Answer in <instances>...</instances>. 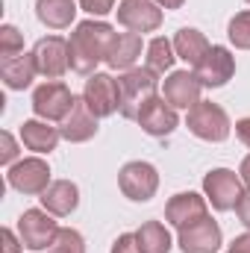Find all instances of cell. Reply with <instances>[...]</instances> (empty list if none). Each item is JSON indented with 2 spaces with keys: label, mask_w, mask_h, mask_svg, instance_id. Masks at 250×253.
Returning a JSON list of instances; mask_svg holds the SVG:
<instances>
[{
  "label": "cell",
  "mask_w": 250,
  "mask_h": 253,
  "mask_svg": "<svg viewBox=\"0 0 250 253\" xmlns=\"http://www.w3.org/2000/svg\"><path fill=\"white\" fill-rule=\"evenodd\" d=\"M115 42V27L106 21H80L68 39V56L71 71L91 77L97 74V65L106 62L109 47Z\"/></svg>",
  "instance_id": "1"
},
{
  "label": "cell",
  "mask_w": 250,
  "mask_h": 253,
  "mask_svg": "<svg viewBox=\"0 0 250 253\" xmlns=\"http://www.w3.org/2000/svg\"><path fill=\"white\" fill-rule=\"evenodd\" d=\"M156 77L159 74H153L150 68H129V71H124L118 77V91H121V109L118 112L126 121H135L141 115V109L153 97H159L156 94L159 91V80Z\"/></svg>",
  "instance_id": "2"
},
{
  "label": "cell",
  "mask_w": 250,
  "mask_h": 253,
  "mask_svg": "<svg viewBox=\"0 0 250 253\" xmlns=\"http://www.w3.org/2000/svg\"><path fill=\"white\" fill-rule=\"evenodd\" d=\"M186 126L191 135L203 138V141H227L230 132H233V124H230V115L224 112V106L212 103V100H200L188 109V118H186Z\"/></svg>",
  "instance_id": "3"
},
{
  "label": "cell",
  "mask_w": 250,
  "mask_h": 253,
  "mask_svg": "<svg viewBox=\"0 0 250 253\" xmlns=\"http://www.w3.org/2000/svg\"><path fill=\"white\" fill-rule=\"evenodd\" d=\"M74 100H77V94L65 85L62 80H47V83H42L33 91V112L42 121H50V124L59 121L62 124L68 118V112L74 109Z\"/></svg>",
  "instance_id": "4"
},
{
  "label": "cell",
  "mask_w": 250,
  "mask_h": 253,
  "mask_svg": "<svg viewBox=\"0 0 250 253\" xmlns=\"http://www.w3.org/2000/svg\"><path fill=\"white\" fill-rule=\"evenodd\" d=\"M242 186H245L242 177H239L236 171H230V168H212V171L203 177V194H206V200L212 203L215 212H230V209H236L239 197L245 194Z\"/></svg>",
  "instance_id": "5"
},
{
  "label": "cell",
  "mask_w": 250,
  "mask_h": 253,
  "mask_svg": "<svg viewBox=\"0 0 250 253\" xmlns=\"http://www.w3.org/2000/svg\"><path fill=\"white\" fill-rule=\"evenodd\" d=\"M56 233H59V227H56V221L47 209H27L18 218V236H21L24 248L33 253L47 251L53 245Z\"/></svg>",
  "instance_id": "6"
},
{
  "label": "cell",
  "mask_w": 250,
  "mask_h": 253,
  "mask_svg": "<svg viewBox=\"0 0 250 253\" xmlns=\"http://www.w3.org/2000/svg\"><path fill=\"white\" fill-rule=\"evenodd\" d=\"M6 183L21 194H44L47 186H50V165L42 156L18 159L15 165H9Z\"/></svg>",
  "instance_id": "7"
},
{
  "label": "cell",
  "mask_w": 250,
  "mask_h": 253,
  "mask_svg": "<svg viewBox=\"0 0 250 253\" xmlns=\"http://www.w3.org/2000/svg\"><path fill=\"white\" fill-rule=\"evenodd\" d=\"M118 189L124 191V197L135 203H147L156 191H159V171L150 162H126L118 174Z\"/></svg>",
  "instance_id": "8"
},
{
  "label": "cell",
  "mask_w": 250,
  "mask_h": 253,
  "mask_svg": "<svg viewBox=\"0 0 250 253\" xmlns=\"http://www.w3.org/2000/svg\"><path fill=\"white\" fill-rule=\"evenodd\" d=\"M83 100L88 103V109L97 118H109L121 109V91H118V80L109 74H91L85 80L83 88Z\"/></svg>",
  "instance_id": "9"
},
{
  "label": "cell",
  "mask_w": 250,
  "mask_h": 253,
  "mask_svg": "<svg viewBox=\"0 0 250 253\" xmlns=\"http://www.w3.org/2000/svg\"><path fill=\"white\" fill-rule=\"evenodd\" d=\"M118 24L129 30V33H138V36H144V33H156L159 27H162V6L156 3V0H124V3H118Z\"/></svg>",
  "instance_id": "10"
},
{
  "label": "cell",
  "mask_w": 250,
  "mask_h": 253,
  "mask_svg": "<svg viewBox=\"0 0 250 253\" xmlns=\"http://www.w3.org/2000/svg\"><path fill=\"white\" fill-rule=\"evenodd\" d=\"M233 74H236V56L224 44H212L209 53L194 68V77L203 88H221L233 80Z\"/></svg>",
  "instance_id": "11"
},
{
  "label": "cell",
  "mask_w": 250,
  "mask_h": 253,
  "mask_svg": "<svg viewBox=\"0 0 250 253\" xmlns=\"http://www.w3.org/2000/svg\"><path fill=\"white\" fill-rule=\"evenodd\" d=\"M36 56V68L44 80H59L65 77V71L71 68V56H68V39L62 36H44L36 42L33 47Z\"/></svg>",
  "instance_id": "12"
},
{
  "label": "cell",
  "mask_w": 250,
  "mask_h": 253,
  "mask_svg": "<svg viewBox=\"0 0 250 253\" xmlns=\"http://www.w3.org/2000/svg\"><path fill=\"white\" fill-rule=\"evenodd\" d=\"M209 218V200L206 194H197V191H180L174 194L168 203H165V221L177 230H186L191 224Z\"/></svg>",
  "instance_id": "13"
},
{
  "label": "cell",
  "mask_w": 250,
  "mask_h": 253,
  "mask_svg": "<svg viewBox=\"0 0 250 253\" xmlns=\"http://www.w3.org/2000/svg\"><path fill=\"white\" fill-rule=\"evenodd\" d=\"M177 245H180L183 253H218L221 245H224V236H221L218 221L203 218V221L191 224V227H186V230H180Z\"/></svg>",
  "instance_id": "14"
},
{
  "label": "cell",
  "mask_w": 250,
  "mask_h": 253,
  "mask_svg": "<svg viewBox=\"0 0 250 253\" xmlns=\"http://www.w3.org/2000/svg\"><path fill=\"white\" fill-rule=\"evenodd\" d=\"M135 121H138V126H141L147 135H153V138H165V135H171V132L180 126L177 109H174L165 97H153V100L141 109V115H138Z\"/></svg>",
  "instance_id": "15"
},
{
  "label": "cell",
  "mask_w": 250,
  "mask_h": 253,
  "mask_svg": "<svg viewBox=\"0 0 250 253\" xmlns=\"http://www.w3.org/2000/svg\"><path fill=\"white\" fill-rule=\"evenodd\" d=\"M200 91L203 85L197 83L194 71H171L168 80L162 83V97L174 106V109H191L194 103H200Z\"/></svg>",
  "instance_id": "16"
},
{
  "label": "cell",
  "mask_w": 250,
  "mask_h": 253,
  "mask_svg": "<svg viewBox=\"0 0 250 253\" xmlns=\"http://www.w3.org/2000/svg\"><path fill=\"white\" fill-rule=\"evenodd\" d=\"M59 132H62L65 141H71V144H83V141L97 135V115L88 109V103L83 97L74 100V109L68 112V118L62 121Z\"/></svg>",
  "instance_id": "17"
},
{
  "label": "cell",
  "mask_w": 250,
  "mask_h": 253,
  "mask_svg": "<svg viewBox=\"0 0 250 253\" xmlns=\"http://www.w3.org/2000/svg\"><path fill=\"white\" fill-rule=\"evenodd\" d=\"M59 138H62L59 126H50V121L30 118V121L21 124V144H24L27 150H33V153H39V156L53 153L56 144H59Z\"/></svg>",
  "instance_id": "18"
},
{
  "label": "cell",
  "mask_w": 250,
  "mask_h": 253,
  "mask_svg": "<svg viewBox=\"0 0 250 253\" xmlns=\"http://www.w3.org/2000/svg\"><path fill=\"white\" fill-rule=\"evenodd\" d=\"M39 200H42V209H47L50 215L68 218L80 206V189L71 180H53L44 194H39Z\"/></svg>",
  "instance_id": "19"
},
{
  "label": "cell",
  "mask_w": 250,
  "mask_h": 253,
  "mask_svg": "<svg viewBox=\"0 0 250 253\" xmlns=\"http://www.w3.org/2000/svg\"><path fill=\"white\" fill-rule=\"evenodd\" d=\"M39 68H36V56L33 53H21L12 59H0V80L9 91H24L33 85Z\"/></svg>",
  "instance_id": "20"
},
{
  "label": "cell",
  "mask_w": 250,
  "mask_h": 253,
  "mask_svg": "<svg viewBox=\"0 0 250 253\" xmlns=\"http://www.w3.org/2000/svg\"><path fill=\"white\" fill-rule=\"evenodd\" d=\"M141 47H144V42H141L138 33H129V30L126 33H115V42L109 47L106 65L112 71H129V68H135V62H138Z\"/></svg>",
  "instance_id": "21"
},
{
  "label": "cell",
  "mask_w": 250,
  "mask_h": 253,
  "mask_svg": "<svg viewBox=\"0 0 250 253\" xmlns=\"http://www.w3.org/2000/svg\"><path fill=\"white\" fill-rule=\"evenodd\" d=\"M77 0H36V18L50 30H68L77 18Z\"/></svg>",
  "instance_id": "22"
},
{
  "label": "cell",
  "mask_w": 250,
  "mask_h": 253,
  "mask_svg": "<svg viewBox=\"0 0 250 253\" xmlns=\"http://www.w3.org/2000/svg\"><path fill=\"white\" fill-rule=\"evenodd\" d=\"M209 42H206V36L200 33V30H194V27H183V30H177V36H174V50H177V59H183L188 62L191 68H197L200 59L209 53Z\"/></svg>",
  "instance_id": "23"
},
{
  "label": "cell",
  "mask_w": 250,
  "mask_h": 253,
  "mask_svg": "<svg viewBox=\"0 0 250 253\" xmlns=\"http://www.w3.org/2000/svg\"><path fill=\"white\" fill-rule=\"evenodd\" d=\"M135 239H138V251L141 253H171L174 242H171V233L162 221H144L138 230H135Z\"/></svg>",
  "instance_id": "24"
},
{
  "label": "cell",
  "mask_w": 250,
  "mask_h": 253,
  "mask_svg": "<svg viewBox=\"0 0 250 253\" xmlns=\"http://www.w3.org/2000/svg\"><path fill=\"white\" fill-rule=\"evenodd\" d=\"M177 62V50H174V42L165 39V36H156L153 42H147L144 47V68H150L153 74H165L171 71Z\"/></svg>",
  "instance_id": "25"
},
{
  "label": "cell",
  "mask_w": 250,
  "mask_h": 253,
  "mask_svg": "<svg viewBox=\"0 0 250 253\" xmlns=\"http://www.w3.org/2000/svg\"><path fill=\"white\" fill-rule=\"evenodd\" d=\"M227 39L233 42V47L250 50V9H245V12H239V15L230 18V24H227Z\"/></svg>",
  "instance_id": "26"
},
{
  "label": "cell",
  "mask_w": 250,
  "mask_h": 253,
  "mask_svg": "<svg viewBox=\"0 0 250 253\" xmlns=\"http://www.w3.org/2000/svg\"><path fill=\"white\" fill-rule=\"evenodd\" d=\"M47 253H85V239L74 227H59V233H56L53 245L47 248Z\"/></svg>",
  "instance_id": "27"
},
{
  "label": "cell",
  "mask_w": 250,
  "mask_h": 253,
  "mask_svg": "<svg viewBox=\"0 0 250 253\" xmlns=\"http://www.w3.org/2000/svg\"><path fill=\"white\" fill-rule=\"evenodd\" d=\"M24 53V36L18 33V27L3 24L0 27V59H12Z\"/></svg>",
  "instance_id": "28"
},
{
  "label": "cell",
  "mask_w": 250,
  "mask_h": 253,
  "mask_svg": "<svg viewBox=\"0 0 250 253\" xmlns=\"http://www.w3.org/2000/svg\"><path fill=\"white\" fill-rule=\"evenodd\" d=\"M18 162V141L12 132H0V165H15Z\"/></svg>",
  "instance_id": "29"
},
{
  "label": "cell",
  "mask_w": 250,
  "mask_h": 253,
  "mask_svg": "<svg viewBox=\"0 0 250 253\" xmlns=\"http://www.w3.org/2000/svg\"><path fill=\"white\" fill-rule=\"evenodd\" d=\"M80 3V9L83 12H88V15H109V12H115V0H77Z\"/></svg>",
  "instance_id": "30"
},
{
  "label": "cell",
  "mask_w": 250,
  "mask_h": 253,
  "mask_svg": "<svg viewBox=\"0 0 250 253\" xmlns=\"http://www.w3.org/2000/svg\"><path fill=\"white\" fill-rule=\"evenodd\" d=\"M109 253H141L138 251V239H135V233H121V236L112 242V251Z\"/></svg>",
  "instance_id": "31"
},
{
  "label": "cell",
  "mask_w": 250,
  "mask_h": 253,
  "mask_svg": "<svg viewBox=\"0 0 250 253\" xmlns=\"http://www.w3.org/2000/svg\"><path fill=\"white\" fill-rule=\"evenodd\" d=\"M236 215H239V221L250 230V189L239 197V203H236Z\"/></svg>",
  "instance_id": "32"
},
{
  "label": "cell",
  "mask_w": 250,
  "mask_h": 253,
  "mask_svg": "<svg viewBox=\"0 0 250 253\" xmlns=\"http://www.w3.org/2000/svg\"><path fill=\"white\" fill-rule=\"evenodd\" d=\"M21 236H15V230H9V227H3V253H18L21 251Z\"/></svg>",
  "instance_id": "33"
},
{
  "label": "cell",
  "mask_w": 250,
  "mask_h": 253,
  "mask_svg": "<svg viewBox=\"0 0 250 253\" xmlns=\"http://www.w3.org/2000/svg\"><path fill=\"white\" fill-rule=\"evenodd\" d=\"M230 253H250V230L233 239V245H230Z\"/></svg>",
  "instance_id": "34"
},
{
  "label": "cell",
  "mask_w": 250,
  "mask_h": 253,
  "mask_svg": "<svg viewBox=\"0 0 250 253\" xmlns=\"http://www.w3.org/2000/svg\"><path fill=\"white\" fill-rule=\"evenodd\" d=\"M236 138H239L242 144H248V147H250V118L236 121Z\"/></svg>",
  "instance_id": "35"
},
{
  "label": "cell",
  "mask_w": 250,
  "mask_h": 253,
  "mask_svg": "<svg viewBox=\"0 0 250 253\" xmlns=\"http://www.w3.org/2000/svg\"><path fill=\"white\" fill-rule=\"evenodd\" d=\"M239 177H242V183L250 189V153L242 159V165H239Z\"/></svg>",
  "instance_id": "36"
},
{
  "label": "cell",
  "mask_w": 250,
  "mask_h": 253,
  "mask_svg": "<svg viewBox=\"0 0 250 253\" xmlns=\"http://www.w3.org/2000/svg\"><path fill=\"white\" fill-rule=\"evenodd\" d=\"M159 6H165V9H183V3L186 0H156Z\"/></svg>",
  "instance_id": "37"
},
{
  "label": "cell",
  "mask_w": 250,
  "mask_h": 253,
  "mask_svg": "<svg viewBox=\"0 0 250 253\" xmlns=\"http://www.w3.org/2000/svg\"><path fill=\"white\" fill-rule=\"evenodd\" d=\"M248 3H250V0H248Z\"/></svg>",
  "instance_id": "38"
}]
</instances>
